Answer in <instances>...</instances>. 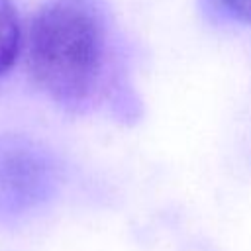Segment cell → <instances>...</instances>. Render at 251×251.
<instances>
[{
	"mask_svg": "<svg viewBox=\"0 0 251 251\" xmlns=\"http://www.w3.org/2000/svg\"><path fill=\"white\" fill-rule=\"evenodd\" d=\"M29 78L53 102L84 110L104 96L114 67L108 12L100 0H49L25 35Z\"/></svg>",
	"mask_w": 251,
	"mask_h": 251,
	"instance_id": "obj_1",
	"label": "cell"
},
{
	"mask_svg": "<svg viewBox=\"0 0 251 251\" xmlns=\"http://www.w3.org/2000/svg\"><path fill=\"white\" fill-rule=\"evenodd\" d=\"M59 182V165L45 147L0 133V222H18L41 210Z\"/></svg>",
	"mask_w": 251,
	"mask_h": 251,
	"instance_id": "obj_2",
	"label": "cell"
},
{
	"mask_svg": "<svg viewBox=\"0 0 251 251\" xmlns=\"http://www.w3.org/2000/svg\"><path fill=\"white\" fill-rule=\"evenodd\" d=\"M22 49V24L12 0H0V78L14 67Z\"/></svg>",
	"mask_w": 251,
	"mask_h": 251,
	"instance_id": "obj_3",
	"label": "cell"
},
{
	"mask_svg": "<svg viewBox=\"0 0 251 251\" xmlns=\"http://www.w3.org/2000/svg\"><path fill=\"white\" fill-rule=\"evenodd\" d=\"M202 4L218 22L251 25V0H202Z\"/></svg>",
	"mask_w": 251,
	"mask_h": 251,
	"instance_id": "obj_4",
	"label": "cell"
}]
</instances>
